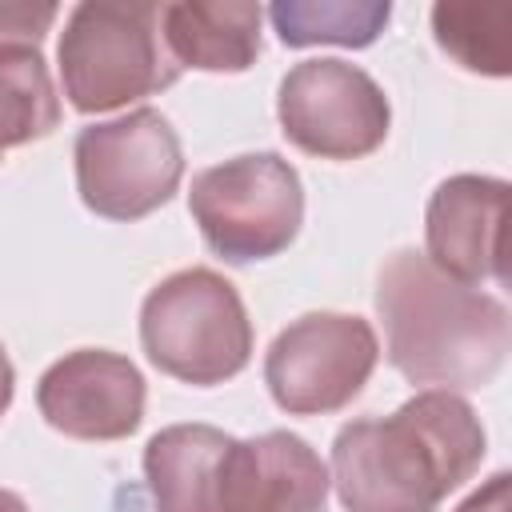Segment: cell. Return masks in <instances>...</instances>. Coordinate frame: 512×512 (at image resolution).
<instances>
[{"instance_id":"obj_1","label":"cell","mask_w":512,"mask_h":512,"mask_svg":"<svg viewBox=\"0 0 512 512\" xmlns=\"http://www.w3.org/2000/svg\"><path fill=\"white\" fill-rule=\"evenodd\" d=\"M488 452L476 408L444 388L416 392L392 416H364L332 440L344 512H436Z\"/></svg>"},{"instance_id":"obj_2","label":"cell","mask_w":512,"mask_h":512,"mask_svg":"<svg viewBox=\"0 0 512 512\" xmlns=\"http://www.w3.org/2000/svg\"><path fill=\"white\" fill-rule=\"evenodd\" d=\"M376 316L384 320L388 364L428 388H484L512 348L504 300L436 272L424 252L400 248L380 264Z\"/></svg>"},{"instance_id":"obj_3","label":"cell","mask_w":512,"mask_h":512,"mask_svg":"<svg viewBox=\"0 0 512 512\" xmlns=\"http://www.w3.org/2000/svg\"><path fill=\"white\" fill-rule=\"evenodd\" d=\"M60 88L84 116L128 108L176 84L180 68L160 36V4L84 0L68 12L60 44Z\"/></svg>"},{"instance_id":"obj_4","label":"cell","mask_w":512,"mask_h":512,"mask_svg":"<svg viewBox=\"0 0 512 512\" xmlns=\"http://www.w3.org/2000/svg\"><path fill=\"white\" fill-rule=\"evenodd\" d=\"M140 344L164 376L212 388L248 368L252 320L232 280L212 268H180L144 296Z\"/></svg>"},{"instance_id":"obj_5","label":"cell","mask_w":512,"mask_h":512,"mask_svg":"<svg viewBox=\"0 0 512 512\" xmlns=\"http://www.w3.org/2000/svg\"><path fill=\"white\" fill-rule=\"evenodd\" d=\"M188 212L228 264L280 256L304 224L300 172L280 152H244L192 176Z\"/></svg>"},{"instance_id":"obj_6","label":"cell","mask_w":512,"mask_h":512,"mask_svg":"<svg viewBox=\"0 0 512 512\" xmlns=\"http://www.w3.org/2000/svg\"><path fill=\"white\" fill-rule=\"evenodd\" d=\"M72 160L84 208L120 224L164 208L184 176L180 136L156 108H132L116 120L80 128Z\"/></svg>"},{"instance_id":"obj_7","label":"cell","mask_w":512,"mask_h":512,"mask_svg":"<svg viewBox=\"0 0 512 512\" xmlns=\"http://www.w3.org/2000/svg\"><path fill=\"white\" fill-rule=\"evenodd\" d=\"M380 340L364 316L304 312L276 332L264 356V384L288 416H328L348 408L376 372Z\"/></svg>"},{"instance_id":"obj_8","label":"cell","mask_w":512,"mask_h":512,"mask_svg":"<svg viewBox=\"0 0 512 512\" xmlns=\"http://www.w3.org/2000/svg\"><path fill=\"white\" fill-rule=\"evenodd\" d=\"M276 120L288 144L316 160H360L388 140L392 108L360 64L316 56L292 64L280 80Z\"/></svg>"},{"instance_id":"obj_9","label":"cell","mask_w":512,"mask_h":512,"mask_svg":"<svg viewBox=\"0 0 512 512\" xmlns=\"http://www.w3.org/2000/svg\"><path fill=\"white\" fill-rule=\"evenodd\" d=\"M140 368L108 348H76L44 368L36 408L48 428L72 440H124L144 420Z\"/></svg>"},{"instance_id":"obj_10","label":"cell","mask_w":512,"mask_h":512,"mask_svg":"<svg viewBox=\"0 0 512 512\" xmlns=\"http://www.w3.org/2000/svg\"><path fill=\"white\" fill-rule=\"evenodd\" d=\"M504 212L508 180L476 172L440 180L424 208V260L468 288L504 284Z\"/></svg>"},{"instance_id":"obj_11","label":"cell","mask_w":512,"mask_h":512,"mask_svg":"<svg viewBox=\"0 0 512 512\" xmlns=\"http://www.w3.org/2000/svg\"><path fill=\"white\" fill-rule=\"evenodd\" d=\"M328 464L296 432L232 440L224 460V512H324Z\"/></svg>"},{"instance_id":"obj_12","label":"cell","mask_w":512,"mask_h":512,"mask_svg":"<svg viewBox=\"0 0 512 512\" xmlns=\"http://www.w3.org/2000/svg\"><path fill=\"white\" fill-rule=\"evenodd\" d=\"M236 436L212 424H172L144 444L156 512H224V460Z\"/></svg>"},{"instance_id":"obj_13","label":"cell","mask_w":512,"mask_h":512,"mask_svg":"<svg viewBox=\"0 0 512 512\" xmlns=\"http://www.w3.org/2000/svg\"><path fill=\"white\" fill-rule=\"evenodd\" d=\"M260 4L252 0H176L160 4V36L176 68L248 72L260 56Z\"/></svg>"},{"instance_id":"obj_14","label":"cell","mask_w":512,"mask_h":512,"mask_svg":"<svg viewBox=\"0 0 512 512\" xmlns=\"http://www.w3.org/2000/svg\"><path fill=\"white\" fill-rule=\"evenodd\" d=\"M56 124H60V96L40 48L32 44L0 48V152L44 140L56 132Z\"/></svg>"},{"instance_id":"obj_15","label":"cell","mask_w":512,"mask_h":512,"mask_svg":"<svg viewBox=\"0 0 512 512\" xmlns=\"http://www.w3.org/2000/svg\"><path fill=\"white\" fill-rule=\"evenodd\" d=\"M268 20L288 48H368L392 20L388 0H276Z\"/></svg>"},{"instance_id":"obj_16","label":"cell","mask_w":512,"mask_h":512,"mask_svg":"<svg viewBox=\"0 0 512 512\" xmlns=\"http://www.w3.org/2000/svg\"><path fill=\"white\" fill-rule=\"evenodd\" d=\"M436 44L468 72L508 76L512 72V8L504 0H440L432 8Z\"/></svg>"},{"instance_id":"obj_17","label":"cell","mask_w":512,"mask_h":512,"mask_svg":"<svg viewBox=\"0 0 512 512\" xmlns=\"http://www.w3.org/2000/svg\"><path fill=\"white\" fill-rule=\"evenodd\" d=\"M56 16H60L56 4H0V48H8V44L40 48V40L52 32Z\"/></svg>"},{"instance_id":"obj_18","label":"cell","mask_w":512,"mask_h":512,"mask_svg":"<svg viewBox=\"0 0 512 512\" xmlns=\"http://www.w3.org/2000/svg\"><path fill=\"white\" fill-rule=\"evenodd\" d=\"M508 472H496L484 488H476L456 512H508Z\"/></svg>"},{"instance_id":"obj_19","label":"cell","mask_w":512,"mask_h":512,"mask_svg":"<svg viewBox=\"0 0 512 512\" xmlns=\"http://www.w3.org/2000/svg\"><path fill=\"white\" fill-rule=\"evenodd\" d=\"M12 396H16V368H12V360H8V352L0 344V420L12 408Z\"/></svg>"},{"instance_id":"obj_20","label":"cell","mask_w":512,"mask_h":512,"mask_svg":"<svg viewBox=\"0 0 512 512\" xmlns=\"http://www.w3.org/2000/svg\"><path fill=\"white\" fill-rule=\"evenodd\" d=\"M0 512H28L24 496H16L12 488H0Z\"/></svg>"},{"instance_id":"obj_21","label":"cell","mask_w":512,"mask_h":512,"mask_svg":"<svg viewBox=\"0 0 512 512\" xmlns=\"http://www.w3.org/2000/svg\"><path fill=\"white\" fill-rule=\"evenodd\" d=\"M0 156H4V152H0Z\"/></svg>"}]
</instances>
